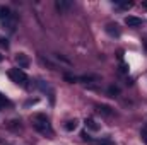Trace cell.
<instances>
[{"label":"cell","instance_id":"1","mask_svg":"<svg viewBox=\"0 0 147 145\" xmlns=\"http://www.w3.org/2000/svg\"><path fill=\"white\" fill-rule=\"evenodd\" d=\"M9 77L12 79V82L19 84V85H22V87L28 85V75L22 72L21 68H12V70L9 72Z\"/></svg>","mask_w":147,"mask_h":145},{"label":"cell","instance_id":"2","mask_svg":"<svg viewBox=\"0 0 147 145\" xmlns=\"http://www.w3.org/2000/svg\"><path fill=\"white\" fill-rule=\"evenodd\" d=\"M34 128L41 133H51V128H50V123L48 119L43 116V114H38L36 116V123H34Z\"/></svg>","mask_w":147,"mask_h":145},{"label":"cell","instance_id":"3","mask_svg":"<svg viewBox=\"0 0 147 145\" xmlns=\"http://www.w3.org/2000/svg\"><path fill=\"white\" fill-rule=\"evenodd\" d=\"M125 24L128 28H140L142 26V19H139L135 15H128V17H125Z\"/></svg>","mask_w":147,"mask_h":145},{"label":"cell","instance_id":"4","mask_svg":"<svg viewBox=\"0 0 147 145\" xmlns=\"http://www.w3.org/2000/svg\"><path fill=\"white\" fill-rule=\"evenodd\" d=\"M16 62L19 63V68H28V67H29V58H28L24 53H19V55L16 56Z\"/></svg>","mask_w":147,"mask_h":145},{"label":"cell","instance_id":"5","mask_svg":"<svg viewBox=\"0 0 147 145\" xmlns=\"http://www.w3.org/2000/svg\"><path fill=\"white\" fill-rule=\"evenodd\" d=\"M106 33H108L110 36H113V38L120 36V29H118L116 24H108V26H106Z\"/></svg>","mask_w":147,"mask_h":145},{"label":"cell","instance_id":"6","mask_svg":"<svg viewBox=\"0 0 147 145\" xmlns=\"http://www.w3.org/2000/svg\"><path fill=\"white\" fill-rule=\"evenodd\" d=\"M55 5H57V9H58L60 12H67V10L70 9V5H72V3H70V2H67V0H58Z\"/></svg>","mask_w":147,"mask_h":145},{"label":"cell","instance_id":"7","mask_svg":"<svg viewBox=\"0 0 147 145\" xmlns=\"http://www.w3.org/2000/svg\"><path fill=\"white\" fill-rule=\"evenodd\" d=\"M10 19V10L3 5H0V21H9Z\"/></svg>","mask_w":147,"mask_h":145},{"label":"cell","instance_id":"8","mask_svg":"<svg viewBox=\"0 0 147 145\" xmlns=\"http://www.w3.org/2000/svg\"><path fill=\"white\" fill-rule=\"evenodd\" d=\"M77 126H79V121H77V119H69V121L65 123V130H67V132H74Z\"/></svg>","mask_w":147,"mask_h":145},{"label":"cell","instance_id":"9","mask_svg":"<svg viewBox=\"0 0 147 145\" xmlns=\"http://www.w3.org/2000/svg\"><path fill=\"white\" fill-rule=\"evenodd\" d=\"M86 126H87V128H91L92 132H98V130H99V125H96V121H94V119H86Z\"/></svg>","mask_w":147,"mask_h":145},{"label":"cell","instance_id":"10","mask_svg":"<svg viewBox=\"0 0 147 145\" xmlns=\"http://www.w3.org/2000/svg\"><path fill=\"white\" fill-rule=\"evenodd\" d=\"M140 137H142V142L147 145V128H144V130L140 132Z\"/></svg>","mask_w":147,"mask_h":145},{"label":"cell","instance_id":"11","mask_svg":"<svg viewBox=\"0 0 147 145\" xmlns=\"http://www.w3.org/2000/svg\"><path fill=\"white\" fill-rule=\"evenodd\" d=\"M99 111H101V113H105V114H111V111H110V108H108V106H101V108H99Z\"/></svg>","mask_w":147,"mask_h":145},{"label":"cell","instance_id":"12","mask_svg":"<svg viewBox=\"0 0 147 145\" xmlns=\"http://www.w3.org/2000/svg\"><path fill=\"white\" fill-rule=\"evenodd\" d=\"M5 104H9V103H7V99L0 94V106H5Z\"/></svg>","mask_w":147,"mask_h":145},{"label":"cell","instance_id":"13","mask_svg":"<svg viewBox=\"0 0 147 145\" xmlns=\"http://www.w3.org/2000/svg\"><path fill=\"white\" fill-rule=\"evenodd\" d=\"M110 92L111 94H118V89L116 87H110Z\"/></svg>","mask_w":147,"mask_h":145},{"label":"cell","instance_id":"14","mask_svg":"<svg viewBox=\"0 0 147 145\" xmlns=\"http://www.w3.org/2000/svg\"><path fill=\"white\" fill-rule=\"evenodd\" d=\"M96 145H113V144H110V142H101V144H96Z\"/></svg>","mask_w":147,"mask_h":145},{"label":"cell","instance_id":"15","mask_svg":"<svg viewBox=\"0 0 147 145\" xmlns=\"http://www.w3.org/2000/svg\"><path fill=\"white\" fill-rule=\"evenodd\" d=\"M144 7H146V9H147V2H146V3H144Z\"/></svg>","mask_w":147,"mask_h":145},{"label":"cell","instance_id":"16","mask_svg":"<svg viewBox=\"0 0 147 145\" xmlns=\"http://www.w3.org/2000/svg\"><path fill=\"white\" fill-rule=\"evenodd\" d=\"M0 62H2V55H0Z\"/></svg>","mask_w":147,"mask_h":145}]
</instances>
